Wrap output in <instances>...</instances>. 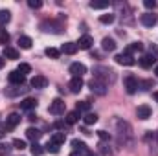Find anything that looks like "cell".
Returning <instances> with one entry per match:
<instances>
[{"instance_id": "obj_1", "label": "cell", "mask_w": 158, "mask_h": 156, "mask_svg": "<svg viewBox=\"0 0 158 156\" xmlns=\"http://www.w3.org/2000/svg\"><path fill=\"white\" fill-rule=\"evenodd\" d=\"M116 134H118V142L123 147H132L134 143V132L129 121L125 119H118L116 121Z\"/></svg>"}, {"instance_id": "obj_2", "label": "cell", "mask_w": 158, "mask_h": 156, "mask_svg": "<svg viewBox=\"0 0 158 156\" xmlns=\"http://www.w3.org/2000/svg\"><path fill=\"white\" fill-rule=\"evenodd\" d=\"M92 74H94V79H98V81H101L103 84H112L114 81H116V74H114V70H110V68H107V66H96L94 70H92Z\"/></svg>"}, {"instance_id": "obj_3", "label": "cell", "mask_w": 158, "mask_h": 156, "mask_svg": "<svg viewBox=\"0 0 158 156\" xmlns=\"http://www.w3.org/2000/svg\"><path fill=\"white\" fill-rule=\"evenodd\" d=\"M123 84H125V90H127V94H136V90L140 88V81L134 77V76H125V79H123Z\"/></svg>"}, {"instance_id": "obj_4", "label": "cell", "mask_w": 158, "mask_h": 156, "mask_svg": "<svg viewBox=\"0 0 158 156\" xmlns=\"http://www.w3.org/2000/svg\"><path fill=\"white\" fill-rule=\"evenodd\" d=\"M64 109H66V103L63 101V99H53L52 103H50V114H53V116H61V114H64Z\"/></svg>"}, {"instance_id": "obj_5", "label": "cell", "mask_w": 158, "mask_h": 156, "mask_svg": "<svg viewBox=\"0 0 158 156\" xmlns=\"http://www.w3.org/2000/svg\"><path fill=\"white\" fill-rule=\"evenodd\" d=\"M88 86H90V90H92L94 94H98V96H105V94L109 92V86L103 84V83L98 81V79H92V81L88 83Z\"/></svg>"}, {"instance_id": "obj_6", "label": "cell", "mask_w": 158, "mask_h": 156, "mask_svg": "<svg viewBox=\"0 0 158 156\" xmlns=\"http://www.w3.org/2000/svg\"><path fill=\"white\" fill-rule=\"evenodd\" d=\"M19 123H20V114L11 112L9 116L6 117V123H4V132H6V130H13Z\"/></svg>"}, {"instance_id": "obj_7", "label": "cell", "mask_w": 158, "mask_h": 156, "mask_svg": "<svg viewBox=\"0 0 158 156\" xmlns=\"http://www.w3.org/2000/svg\"><path fill=\"white\" fill-rule=\"evenodd\" d=\"M114 61L121 64V66H132V64H136V61L132 59V55H129V53H118L116 57H114Z\"/></svg>"}, {"instance_id": "obj_8", "label": "cell", "mask_w": 158, "mask_h": 156, "mask_svg": "<svg viewBox=\"0 0 158 156\" xmlns=\"http://www.w3.org/2000/svg\"><path fill=\"white\" fill-rule=\"evenodd\" d=\"M72 147H74V151H76L79 156H88V154H90V151H88L86 143H85V142H81V140H72Z\"/></svg>"}, {"instance_id": "obj_9", "label": "cell", "mask_w": 158, "mask_h": 156, "mask_svg": "<svg viewBox=\"0 0 158 156\" xmlns=\"http://www.w3.org/2000/svg\"><path fill=\"white\" fill-rule=\"evenodd\" d=\"M40 30L46 31V33H50V31H52V33H59V31H61V24H57V22H53V20H52V22L46 20V22L40 24Z\"/></svg>"}, {"instance_id": "obj_10", "label": "cell", "mask_w": 158, "mask_h": 156, "mask_svg": "<svg viewBox=\"0 0 158 156\" xmlns=\"http://www.w3.org/2000/svg\"><path fill=\"white\" fill-rule=\"evenodd\" d=\"M86 72V66L83 63H72L70 64V74L72 77H83V74Z\"/></svg>"}, {"instance_id": "obj_11", "label": "cell", "mask_w": 158, "mask_h": 156, "mask_svg": "<svg viewBox=\"0 0 158 156\" xmlns=\"http://www.w3.org/2000/svg\"><path fill=\"white\" fill-rule=\"evenodd\" d=\"M140 22H142L143 26H147V28H153V26L158 22V17L155 15V13H145V15L140 17Z\"/></svg>"}, {"instance_id": "obj_12", "label": "cell", "mask_w": 158, "mask_h": 156, "mask_svg": "<svg viewBox=\"0 0 158 156\" xmlns=\"http://www.w3.org/2000/svg\"><path fill=\"white\" fill-rule=\"evenodd\" d=\"M7 79H9V83L11 84H22L24 81H26V76H22L20 72H17V70H13V72H9V76H7Z\"/></svg>"}, {"instance_id": "obj_13", "label": "cell", "mask_w": 158, "mask_h": 156, "mask_svg": "<svg viewBox=\"0 0 158 156\" xmlns=\"http://www.w3.org/2000/svg\"><path fill=\"white\" fill-rule=\"evenodd\" d=\"M156 61H158V59L155 57V55L145 53V55H142V59H140V66H142V68H151Z\"/></svg>"}, {"instance_id": "obj_14", "label": "cell", "mask_w": 158, "mask_h": 156, "mask_svg": "<svg viewBox=\"0 0 158 156\" xmlns=\"http://www.w3.org/2000/svg\"><path fill=\"white\" fill-rule=\"evenodd\" d=\"M151 114H153V110H151L149 105H140V107L136 109V116L140 117V119H149Z\"/></svg>"}, {"instance_id": "obj_15", "label": "cell", "mask_w": 158, "mask_h": 156, "mask_svg": "<svg viewBox=\"0 0 158 156\" xmlns=\"http://www.w3.org/2000/svg\"><path fill=\"white\" fill-rule=\"evenodd\" d=\"M68 88H70L72 94L81 92V88H83V77H72L70 79V83H68Z\"/></svg>"}, {"instance_id": "obj_16", "label": "cell", "mask_w": 158, "mask_h": 156, "mask_svg": "<svg viewBox=\"0 0 158 156\" xmlns=\"http://www.w3.org/2000/svg\"><path fill=\"white\" fill-rule=\"evenodd\" d=\"M30 84H31L33 88H46V84H48V79L39 74V76H33V77H31Z\"/></svg>"}, {"instance_id": "obj_17", "label": "cell", "mask_w": 158, "mask_h": 156, "mask_svg": "<svg viewBox=\"0 0 158 156\" xmlns=\"http://www.w3.org/2000/svg\"><path fill=\"white\" fill-rule=\"evenodd\" d=\"M76 44H77L79 50H90V46L94 44V39H92L90 35H83V37H81Z\"/></svg>"}, {"instance_id": "obj_18", "label": "cell", "mask_w": 158, "mask_h": 156, "mask_svg": "<svg viewBox=\"0 0 158 156\" xmlns=\"http://www.w3.org/2000/svg\"><path fill=\"white\" fill-rule=\"evenodd\" d=\"M77 50H79V48H77V44H76V42H64V44L61 46V51H63V53H66V55H74Z\"/></svg>"}, {"instance_id": "obj_19", "label": "cell", "mask_w": 158, "mask_h": 156, "mask_svg": "<svg viewBox=\"0 0 158 156\" xmlns=\"http://www.w3.org/2000/svg\"><path fill=\"white\" fill-rule=\"evenodd\" d=\"M35 107H37V101H35L33 97H26V99L20 101V109H22V110H33Z\"/></svg>"}, {"instance_id": "obj_20", "label": "cell", "mask_w": 158, "mask_h": 156, "mask_svg": "<svg viewBox=\"0 0 158 156\" xmlns=\"http://www.w3.org/2000/svg\"><path fill=\"white\" fill-rule=\"evenodd\" d=\"M101 48L105 51H114L116 50V40L110 39V37H105V39L101 40Z\"/></svg>"}, {"instance_id": "obj_21", "label": "cell", "mask_w": 158, "mask_h": 156, "mask_svg": "<svg viewBox=\"0 0 158 156\" xmlns=\"http://www.w3.org/2000/svg\"><path fill=\"white\" fill-rule=\"evenodd\" d=\"M79 117H81V112L77 110H72V112H68L66 117H64V121H66V125H76L79 121Z\"/></svg>"}, {"instance_id": "obj_22", "label": "cell", "mask_w": 158, "mask_h": 156, "mask_svg": "<svg viewBox=\"0 0 158 156\" xmlns=\"http://www.w3.org/2000/svg\"><path fill=\"white\" fill-rule=\"evenodd\" d=\"M40 136H42V132H40L39 129H35V127H30V129L26 130V138H30L31 142H37Z\"/></svg>"}, {"instance_id": "obj_23", "label": "cell", "mask_w": 158, "mask_h": 156, "mask_svg": "<svg viewBox=\"0 0 158 156\" xmlns=\"http://www.w3.org/2000/svg\"><path fill=\"white\" fill-rule=\"evenodd\" d=\"M140 51H143V44L142 42H132V44H129L127 46V50H125V53H140Z\"/></svg>"}, {"instance_id": "obj_24", "label": "cell", "mask_w": 158, "mask_h": 156, "mask_svg": "<svg viewBox=\"0 0 158 156\" xmlns=\"http://www.w3.org/2000/svg\"><path fill=\"white\" fill-rule=\"evenodd\" d=\"M31 44H33V40L30 39L28 35H20V37H19V46H20L22 50H30Z\"/></svg>"}, {"instance_id": "obj_25", "label": "cell", "mask_w": 158, "mask_h": 156, "mask_svg": "<svg viewBox=\"0 0 158 156\" xmlns=\"http://www.w3.org/2000/svg\"><path fill=\"white\" fill-rule=\"evenodd\" d=\"M4 57L6 59H19V51L15 48H11V46H6L4 48Z\"/></svg>"}, {"instance_id": "obj_26", "label": "cell", "mask_w": 158, "mask_h": 156, "mask_svg": "<svg viewBox=\"0 0 158 156\" xmlns=\"http://www.w3.org/2000/svg\"><path fill=\"white\" fill-rule=\"evenodd\" d=\"M83 123H85V125H94V123H98V114H92V112L85 114V116H83Z\"/></svg>"}, {"instance_id": "obj_27", "label": "cell", "mask_w": 158, "mask_h": 156, "mask_svg": "<svg viewBox=\"0 0 158 156\" xmlns=\"http://www.w3.org/2000/svg\"><path fill=\"white\" fill-rule=\"evenodd\" d=\"M44 53H46V57H50V59H59L61 50H57V48H46Z\"/></svg>"}, {"instance_id": "obj_28", "label": "cell", "mask_w": 158, "mask_h": 156, "mask_svg": "<svg viewBox=\"0 0 158 156\" xmlns=\"http://www.w3.org/2000/svg\"><path fill=\"white\" fill-rule=\"evenodd\" d=\"M44 147H46V151H48V153H52V154H57V153L61 151V145H57V143H53L52 140H50V142H48V143H46Z\"/></svg>"}, {"instance_id": "obj_29", "label": "cell", "mask_w": 158, "mask_h": 156, "mask_svg": "<svg viewBox=\"0 0 158 156\" xmlns=\"http://www.w3.org/2000/svg\"><path fill=\"white\" fill-rule=\"evenodd\" d=\"M30 151H31V154H33V156H40L42 153H44V149H42V145H39L37 142H33V143H31V147H30Z\"/></svg>"}, {"instance_id": "obj_30", "label": "cell", "mask_w": 158, "mask_h": 156, "mask_svg": "<svg viewBox=\"0 0 158 156\" xmlns=\"http://www.w3.org/2000/svg\"><path fill=\"white\" fill-rule=\"evenodd\" d=\"M64 140H66V136H64V132H55V134L52 136V142H53V143H57V145H61V143H64Z\"/></svg>"}, {"instance_id": "obj_31", "label": "cell", "mask_w": 158, "mask_h": 156, "mask_svg": "<svg viewBox=\"0 0 158 156\" xmlns=\"http://www.w3.org/2000/svg\"><path fill=\"white\" fill-rule=\"evenodd\" d=\"M11 20V13L7 9H0V24H7Z\"/></svg>"}, {"instance_id": "obj_32", "label": "cell", "mask_w": 158, "mask_h": 156, "mask_svg": "<svg viewBox=\"0 0 158 156\" xmlns=\"http://www.w3.org/2000/svg\"><path fill=\"white\" fill-rule=\"evenodd\" d=\"M109 6H110L109 0H105V2H90V7H92V9H105V7H109Z\"/></svg>"}, {"instance_id": "obj_33", "label": "cell", "mask_w": 158, "mask_h": 156, "mask_svg": "<svg viewBox=\"0 0 158 156\" xmlns=\"http://www.w3.org/2000/svg\"><path fill=\"white\" fill-rule=\"evenodd\" d=\"M114 20H116V17H114L112 13H109V15H101V17H99V22H101V24H112Z\"/></svg>"}, {"instance_id": "obj_34", "label": "cell", "mask_w": 158, "mask_h": 156, "mask_svg": "<svg viewBox=\"0 0 158 156\" xmlns=\"http://www.w3.org/2000/svg\"><path fill=\"white\" fill-rule=\"evenodd\" d=\"M17 72H20L22 76H26V74H30V72H31V66H30L28 63H20V64H19V68H17Z\"/></svg>"}, {"instance_id": "obj_35", "label": "cell", "mask_w": 158, "mask_h": 156, "mask_svg": "<svg viewBox=\"0 0 158 156\" xmlns=\"http://www.w3.org/2000/svg\"><path fill=\"white\" fill-rule=\"evenodd\" d=\"M90 110V103L88 101H79L77 103V112H88Z\"/></svg>"}, {"instance_id": "obj_36", "label": "cell", "mask_w": 158, "mask_h": 156, "mask_svg": "<svg viewBox=\"0 0 158 156\" xmlns=\"http://www.w3.org/2000/svg\"><path fill=\"white\" fill-rule=\"evenodd\" d=\"M13 147L19 149V151H22V149H26V142L20 140V138H15V140H13Z\"/></svg>"}, {"instance_id": "obj_37", "label": "cell", "mask_w": 158, "mask_h": 156, "mask_svg": "<svg viewBox=\"0 0 158 156\" xmlns=\"http://www.w3.org/2000/svg\"><path fill=\"white\" fill-rule=\"evenodd\" d=\"M9 40V33L6 31V28H0V44H7Z\"/></svg>"}, {"instance_id": "obj_38", "label": "cell", "mask_w": 158, "mask_h": 156, "mask_svg": "<svg viewBox=\"0 0 158 156\" xmlns=\"http://www.w3.org/2000/svg\"><path fill=\"white\" fill-rule=\"evenodd\" d=\"M98 136H99V140H101V142H109V140H110V134H109L107 130H99V132H98Z\"/></svg>"}, {"instance_id": "obj_39", "label": "cell", "mask_w": 158, "mask_h": 156, "mask_svg": "<svg viewBox=\"0 0 158 156\" xmlns=\"http://www.w3.org/2000/svg\"><path fill=\"white\" fill-rule=\"evenodd\" d=\"M28 6H30L31 9H39V7H42V2H40V0H30Z\"/></svg>"}, {"instance_id": "obj_40", "label": "cell", "mask_w": 158, "mask_h": 156, "mask_svg": "<svg viewBox=\"0 0 158 156\" xmlns=\"http://www.w3.org/2000/svg\"><path fill=\"white\" fill-rule=\"evenodd\" d=\"M143 6H145L147 9H155V7H156V2H155V0H145Z\"/></svg>"}, {"instance_id": "obj_41", "label": "cell", "mask_w": 158, "mask_h": 156, "mask_svg": "<svg viewBox=\"0 0 158 156\" xmlns=\"http://www.w3.org/2000/svg\"><path fill=\"white\" fill-rule=\"evenodd\" d=\"M142 86H143V90H149L151 86H153V81H143V83H140Z\"/></svg>"}, {"instance_id": "obj_42", "label": "cell", "mask_w": 158, "mask_h": 156, "mask_svg": "<svg viewBox=\"0 0 158 156\" xmlns=\"http://www.w3.org/2000/svg\"><path fill=\"white\" fill-rule=\"evenodd\" d=\"M7 153H9V147L4 145V143H0V154H7Z\"/></svg>"}, {"instance_id": "obj_43", "label": "cell", "mask_w": 158, "mask_h": 156, "mask_svg": "<svg viewBox=\"0 0 158 156\" xmlns=\"http://www.w3.org/2000/svg\"><path fill=\"white\" fill-rule=\"evenodd\" d=\"M151 55H155L158 59V46L156 44H151Z\"/></svg>"}, {"instance_id": "obj_44", "label": "cell", "mask_w": 158, "mask_h": 156, "mask_svg": "<svg viewBox=\"0 0 158 156\" xmlns=\"http://www.w3.org/2000/svg\"><path fill=\"white\" fill-rule=\"evenodd\" d=\"M4 64H6V61H4V59H2V57H0V70H2V68H4Z\"/></svg>"}, {"instance_id": "obj_45", "label": "cell", "mask_w": 158, "mask_h": 156, "mask_svg": "<svg viewBox=\"0 0 158 156\" xmlns=\"http://www.w3.org/2000/svg\"><path fill=\"white\" fill-rule=\"evenodd\" d=\"M4 136H6V132H4V130H0V140H2Z\"/></svg>"}, {"instance_id": "obj_46", "label": "cell", "mask_w": 158, "mask_h": 156, "mask_svg": "<svg viewBox=\"0 0 158 156\" xmlns=\"http://www.w3.org/2000/svg\"><path fill=\"white\" fill-rule=\"evenodd\" d=\"M153 96H155V99H156V101H158V90H156V92H155V94H153Z\"/></svg>"}, {"instance_id": "obj_47", "label": "cell", "mask_w": 158, "mask_h": 156, "mask_svg": "<svg viewBox=\"0 0 158 156\" xmlns=\"http://www.w3.org/2000/svg\"><path fill=\"white\" fill-rule=\"evenodd\" d=\"M70 156H79V154H77V153H74V154H70Z\"/></svg>"}, {"instance_id": "obj_48", "label": "cell", "mask_w": 158, "mask_h": 156, "mask_svg": "<svg viewBox=\"0 0 158 156\" xmlns=\"http://www.w3.org/2000/svg\"><path fill=\"white\" fill-rule=\"evenodd\" d=\"M88 156H96V154H94V153H90V154H88Z\"/></svg>"}, {"instance_id": "obj_49", "label": "cell", "mask_w": 158, "mask_h": 156, "mask_svg": "<svg viewBox=\"0 0 158 156\" xmlns=\"http://www.w3.org/2000/svg\"><path fill=\"white\" fill-rule=\"evenodd\" d=\"M156 76H158V68H156Z\"/></svg>"}, {"instance_id": "obj_50", "label": "cell", "mask_w": 158, "mask_h": 156, "mask_svg": "<svg viewBox=\"0 0 158 156\" xmlns=\"http://www.w3.org/2000/svg\"><path fill=\"white\" fill-rule=\"evenodd\" d=\"M156 138H158V134H156Z\"/></svg>"}]
</instances>
